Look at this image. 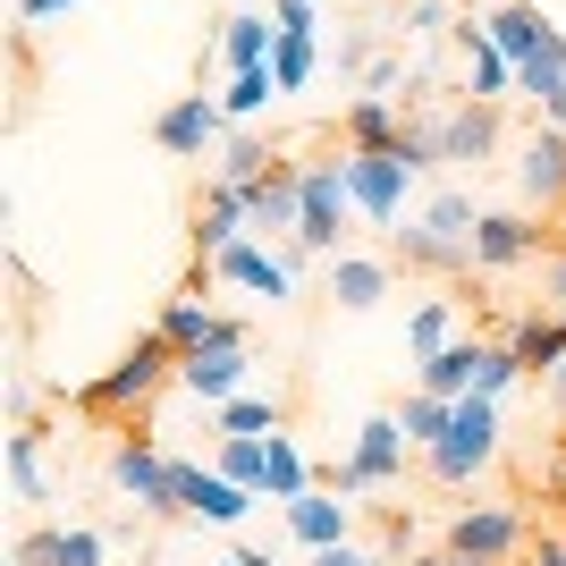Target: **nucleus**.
I'll return each mask as SVG.
<instances>
[{"label": "nucleus", "instance_id": "nucleus-26", "mask_svg": "<svg viewBox=\"0 0 566 566\" xmlns=\"http://www.w3.org/2000/svg\"><path fill=\"white\" fill-rule=\"evenodd\" d=\"M271 161H280V144H262V136H220V187H254Z\"/></svg>", "mask_w": 566, "mask_h": 566}, {"label": "nucleus", "instance_id": "nucleus-5", "mask_svg": "<svg viewBox=\"0 0 566 566\" xmlns=\"http://www.w3.org/2000/svg\"><path fill=\"white\" fill-rule=\"evenodd\" d=\"M347 161H305V212H296V245L305 254H338V237H347Z\"/></svg>", "mask_w": 566, "mask_h": 566}, {"label": "nucleus", "instance_id": "nucleus-12", "mask_svg": "<svg viewBox=\"0 0 566 566\" xmlns=\"http://www.w3.org/2000/svg\"><path fill=\"white\" fill-rule=\"evenodd\" d=\"M516 187L542 203V212H566V127H533L516 153Z\"/></svg>", "mask_w": 566, "mask_h": 566}, {"label": "nucleus", "instance_id": "nucleus-34", "mask_svg": "<svg viewBox=\"0 0 566 566\" xmlns=\"http://www.w3.org/2000/svg\"><path fill=\"white\" fill-rule=\"evenodd\" d=\"M423 566H473V558H457V549H440V558H423Z\"/></svg>", "mask_w": 566, "mask_h": 566}, {"label": "nucleus", "instance_id": "nucleus-20", "mask_svg": "<svg viewBox=\"0 0 566 566\" xmlns=\"http://www.w3.org/2000/svg\"><path fill=\"white\" fill-rule=\"evenodd\" d=\"M482 355H491V338H457V347H440V355L423 364V389H431V398H473Z\"/></svg>", "mask_w": 566, "mask_h": 566}, {"label": "nucleus", "instance_id": "nucleus-36", "mask_svg": "<svg viewBox=\"0 0 566 566\" xmlns=\"http://www.w3.org/2000/svg\"><path fill=\"white\" fill-rule=\"evenodd\" d=\"M558 220H566V212H558Z\"/></svg>", "mask_w": 566, "mask_h": 566}, {"label": "nucleus", "instance_id": "nucleus-31", "mask_svg": "<svg viewBox=\"0 0 566 566\" xmlns=\"http://www.w3.org/2000/svg\"><path fill=\"white\" fill-rule=\"evenodd\" d=\"M76 0H18V25H43V18H69Z\"/></svg>", "mask_w": 566, "mask_h": 566}, {"label": "nucleus", "instance_id": "nucleus-4", "mask_svg": "<svg viewBox=\"0 0 566 566\" xmlns=\"http://www.w3.org/2000/svg\"><path fill=\"white\" fill-rule=\"evenodd\" d=\"M338 161H347V195H355V212L373 220V229H398L406 187H415V161H406V153H347V144H338Z\"/></svg>", "mask_w": 566, "mask_h": 566}, {"label": "nucleus", "instance_id": "nucleus-19", "mask_svg": "<svg viewBox=\"0 0 566 566\" xmlns=\"http://www.w3.org/2000/svg\"><path fill=\"white\" fill-rule=\"evenodd\" d=\"M178 516H212V524H229V516H245V491H237L229 473H195V465H178Z\"/></svg>", "mask_w": 566, "mask_h": 566}, {"label": "nucleus", "instance_id": "nucleus-24", "mask_svg": "<svg viewBox=\"0 0 566 566\" xmlns=\"http://www.w3.org/2000/svg\"><path fill=\"white\" fill-rule=\"evenodd\" d=\"M9 482H18L25 507H43V499H51V482H43V431H34V423H18V440H9Z\"/></svg>", "mask_w": 566, "mask_h": 566}, {"label": "nucleus", "instance_id": "nucleus-23", "mask_svg": "<svg viewBox=\"0 0 566 566\" xmlns=\"http://www.w3.org/2000/svg\"><path fill=\"white\" fill-rule=\"evenodd\" d=\"M271 51H280V25H271V18H254V9H237V18H229V34H220V60H229V69H262Z\"/></svg>", "mask_w": 566, "mask_h": 566}, {"label": "nucleus", "instance_id": "nucleus-33", "mask_svg": "<svg viewBox=\"0 0 566 566\" xmlns=\"http://www.w3.org/2000/svg\"><path fill=\"white\" fill-rule=\"evenodd\" d=\"M524 566H566V542H533V549H524Z\"/></svg>", "mask_w": 566, "mask_h": 566}, {"label": "nucleus", "instance_id": "nucleus-8", "mask_svg": "<svg viewBox=\"0 0 566 566\" xmlns=\"http://www.w3.org/2000/svg\"><path fill=\"white\" fill-rule=\"evenodd\" d=\"M111 482L136 499L144 516H178V465H169V457H153V440H144V431H127V440L111 449Z\"/></svg>", "mask_w": 566, "mask_h": 566}, {"label": "nucleus", "instance_id": "nucleus-13", "mask_svg": "<svg viewBox=\"0 0 566 566\" xmlns=\"http://www.w3.org/2000/svg\"><path fill=\"white\" fill-rule=\"evenodd\" d=\"M203 280H237V287H262L271 305H287V296H296V262L262 254L254 237H237L229 254H212V262H203Z\"/></svg>", "mask_w": 566, "mask_h": 566}, {"label": "nucleus", "instance_id": "nucleus-29", "mask_svg": "<svg viewBox=\"0 0 566 566\" xmlns=\"http://www.w3.org/2000/svg\"><path fill=\"white\" fill-rule=\"evenodd\" d=\"M271 94H280V76H271V69H237V85L220 94V111H229V118H254Z\"/></svg>", "mask_w": 566, "mask_h": 566}, {"label": "nucleus", "instance_id": "nucleus-7", "mask_svg": "<svg viewBox=\"0 0 566 566\" xmlns=\"http://www.w3.org/2000/svg\"><path fill=\"white\" fill-rule=\"evenodd\" d=\"M449 549L473 566H507L533 549V524L516 516V507H465V516H449Z\"/></svg>", "mask_w": 566, "mask_h": 566}, {"label": "nucleus", "instance_id": "nucleus-6", "mask_svg": "<svg viewBox=\"0 0 566 566\" xmlns=\"http://www.w3.org/2000/svg\"><path fill=\"white\" fill-rule=\"evenodd\" d=\"M406 449H415V440H406L398 415H373L364 440H355V457H347V465H322V482H338V491H380V482H398V473H406Z\"/></svg>", "mask_w": 566, "mask_h": 566}, {"label": "nucleus", "instance_id": "nucleus-9", "mask_svg": "<svg viewBox=\"0 0 566 566\" xmlns=\"http://www.w3.org/2000/svg\"><path fill=\"white\" fill-rule=\"evenodd\" d=\"M558 237L542 229V220L524 212H482L473 220V271H524V262H542Z\"/></svg>", "mask_w": 566, "mask_h": 566}, {"label": "nucleus", "instance_id": "nucleus-22", "mask_svg": "<svg viewBox=\"0 0 566 566\" xmlns=\"http://www.w3.org/2000/svg\"><path fill=\"white\" fill-rule=\"evenodd\" d=\"M237 380H245V347H203L178 364V389H195V398H229Z\"/></svg>", "mask_w": 566, "mask_h": 566}, {"label": "nucleus", "instance_id": "nucleus-1", "mask_svg": "<svg viewBox=\"0 0 566 566\" xmlns=\"http://www.w3.org/2000/svg\"><path fill=\"white\" fill-rule=\"evenodd\" d=\"M178 364H187V355L169 347L161 331H144L136 347L118 355V373H102V380H85V389H76V415H94V423H118V431H127V415H136L161 380H178Z\"/></svg>", "mask_w": 566, "mask_h": 566}, {"label": "nucleus", "instance_id": "nucleus-21", "mask_svg": "<svg viewBox=\"0 0 566 566\" xmlns=\"http://www.w3.org/2000/svg\"><path fill=\"white\" fill-rule=\"evenodd\" d=\"M389 271L398 262H364V254H331V296L347 313H364V305H380L389 296Z\"/></svg>", "mask_w": 566, "mask_h": 566}, {"label": "nucleus", "instance_id": "nucleus-25", "mask_svg": "<svg viewBox=\"0 0 566 566\" xmlns=\"http://www.w3.org/2000/svg\"><path fill=\"white\" fill-rule=\"evenodd\" d=\"M287 524H296V542H313V549L347 542V507H331V499H287Z\"/></svg>", "mask_w": 566, "mask_h": 566}, {"label": "nucleus", "instance_id": "nucleus-14", "mask_svg": "<svg viewBox=\"0 0 566 566\" xmlns=\"http://www.w3.org/2000/svg\"><path fill=\"white\" fill-rule=\"evenodd\" d=\"M245 212H254V229H271V237L287 229V237H296V212H305V161H287V153H280V161L245 187Z\"/></svg>", "mask_w": 566, "mask_h": 566}, {"label": "nucleus", "instance_id": "nucleus-32", "mask_svg": "<svg viewBox=\"0 0 566 566\" xmlns=\"http://www.w3.org/2000/svg\"><path fill=\"white\" fill-rule=\"evenodd\" d=\"M313 566H380V558H364V549H347V542H338V549H322Z\"/></svg>", "mask_w": 566, "mask_h": 566}, {"label": "nucleus", "instance_id": "nucleus-27", "mask_svg": "<svg viewBox=\"0 0 566 566\" xmlns=\"http://www.w3.org/2000/svg\"><path fill=\"white\" fill-rule=\"evenodd\" d=\"M449 415H457V398H431V389H415V398H406V440H415V449H440V431H449Z\"/></svg>", "mask_w": 566, "mask_h": 566}, {"label": "nucleus", "instance_id": "nucleus-18", "mask_svg": "<svg viewBox=\"0 0 566 566\" xmlns=\"http://www.w3.org/2000/svg\"><path fill=\"white\" fill-rule=\"evenodd\" d=\"M18 566H102V533L94 524H60V533H25Z\"/></svg>", "mask_w": 566, "mask_h": 566}, {"label": "nucleus", "instance_id": "nucleus-17", "mask_svg": "<svg viewBox=\"0 0 566 566\" xmlns=\"http://www.w3.org/2000/svg\"><path fill=\"white\" fill-rule=\"evenodd\" d=\"M338 144H347V153H398V144H406L398 102H389V94H355L347 118H338Z\"/></svg>", "mask_w": 566, "mask_h": 566}, {"label": "nucleus", "instance_id": "nucleus-11", "mask_svg": "<svg viewBox=\"0 0 566 566\" xmlns=\"http://www.w3.org/2000/svg\"><path fill=\"white\" fill-rule=\"evenodd\" d=\"M389 262L431 271V280H473V237H440L431 220H406V229H389Z\"/></svg>", "mask_w": 566, "mask_h": 566}, {"label": "nucleus", "instance_id": "nucleus-28", "mask_svg": "<svg viewBox=\"0 0 566 566\" xmlns=\"http://www.w3.org/2000/svg\"><path fill=\"white\" fill-rule=\"evenodd\" d=\"M271 76H280V94H305V85H313V34H280Z\"/></svg>", "mask_w": 566, "mask_h": 566}, {"label": "nucleus", "instance_id": "nucleus-2", "mask_svg": "<svg viewBox=\"0 0 566 566\" xmlns=\"http://www.w3.org/2000/svg\"><path fill=\"white\" fill-rule=\"evenodd\" d=\"M491 457H499V406L491 398H457L440 449H423V473L440 482V491H457V482H473Z\"/></svg>", "mask_w": 566, "mask_h": 566}, {"label": "nucleus", "instance_id": "nucleus-16", "mask_svg": "<svg viewBox=\"0 0 566 566\" xmlns=\"http://www.w3.org/2000/svg\"><path fill=\"white\" fill-rule=\"evenodd\" d=\"M245 229H254V212H245V187H220V178H212V187L195 195V229H187V237H195V254H229Z\"/></svg>", "mask_w": 566, "mask_h": 566}, {"label": "nucleus", "instance_id": "nucleus-30", "mask_svg": "<svg viewBox=\"0 0 566 566\" xmlns=\"http://www.w3.org/2000/svg\"><path fill=\"white\" fill-rule=\"evenodd\" d=\"M440 347H457V338H449V296H431V305L415 313V355H423V364H431V355H440Z\"/></svg>", "mask_w": 566, "mask_h": 566}, {"label": "nucleus", "instance_id": "nucleus-35", "mask_svg": "<svg viewBox=\"0 0 566 566\" xmlns=\"http://www.w3.org/2000/svg\"><path fill=\"white\" fill-rule=\"evenodd\" d=\"M237 566H271V558H262V549H245V558H237Z\"/></svg>", "mask_w": 566, "mask_h": 566}, {"label": "nucleus", "instance_id": "nucleus-10", "mask_svg": "<svg viewBox=\"0 0 566 566\" xmlns=\"http://www.w3.org/2000/svg\"><path fill=\"white\" fill-rule=\"evenodd\" d=\"M220 136H229V111H220L212 94H178L161 118H153V144H161L169 161H203Z\"/></svg>", "mask_w": 566, "mask_h": 566}, {"label": "nucleus", "instance_id": "nucleus-15", "mask_svg": "<svg viewBox=\"0 0 566 566\" xmlns=\"http://www.w3.org/2000/svg\"><path fill=\"white\" fill-rule=\"evenodd\" d=\"M153 331L169 338L178 355H203V347H245V322H229V313H212L203 296H178V305L153 322Z\"/></svg>", "mask_w": 566, "mask_h": 566}, {"label": "nucleus", "instance_id": "nucleus-3", "mask_svg": "<svg viewBox=\"0 0 566 566\" xmlns=\"http://www.w3.org/2000/svg\"><path fill=\"white\" fill-rule=\"evenodd\" d=\"M423 136H431V153H440V161L482 169V161H499V136H507V118H499V102L457 94L449 111H431V118H423Z\"/></svg>", "mask_w": 566, "mask_h": 566}]
</instances>
